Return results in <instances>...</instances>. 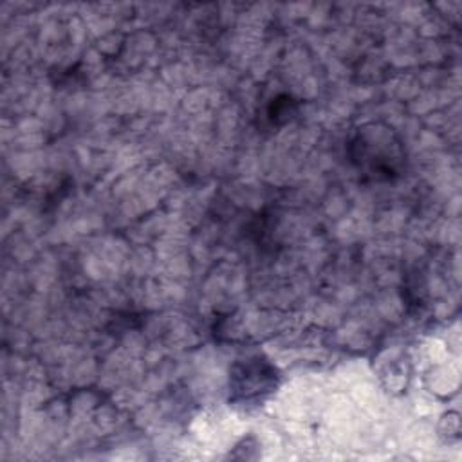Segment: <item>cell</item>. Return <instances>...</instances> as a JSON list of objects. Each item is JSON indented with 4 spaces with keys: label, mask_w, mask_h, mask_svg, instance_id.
I'll use <instances>...</instances> for the list:
<instances>
[{
    "label": "cell",
    "mask_w": 462,
    "mask_h": 462,
    "mask_svg": "<svg viewBox=\"0 0 462 462\" xmlns=\"http://www.w3.org/2000/svg\"><path fill=\"white\" fill-rule=\"evenodd\" d=\"M346 157L366 182H393L404 175L408 162L404 141L383 121L359 125L346 141Z\"/></svg>",
    "instance_id": "6da1fadb"
},
{
    "label": "cell",
    "mask_w": 462,
    "mask_h": 462,
    "mask_svg": "<svg viewBox=\"0 0 462 462\" xmlns=\"http://www.w3.org/2000/svg\"><path fill=\"white\" fill-rule=\"evenodd\" d=\"M280 381L278 368L262 356L236 361L229 370V401L242 406L262 402Z\"/></svg>",
    "instance_id": "7a4b0ae2"
},
{
    "label": "cell",
    "mask_w": 462,
    "mask_h": 462,
    "mask_svg": "<svg viewBox=\"0 0 462 462\" xmlns=\"http://www.w3.org/2000/svg\"><path fill=\"white\" fill-rule=\"evenodd\" d=\"M298 110V103L289 94L276 96L267 106V119L271 125H283L287 123Z\"/></svg>",
    "instance_id": "3957f363"
}]
</instances>
